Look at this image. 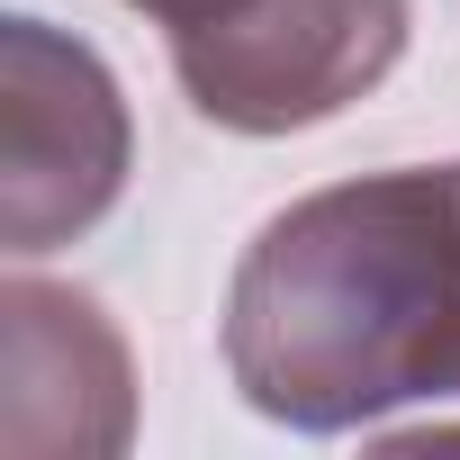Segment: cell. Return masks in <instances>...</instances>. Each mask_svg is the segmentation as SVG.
Returning <instances> with one entry per match:
<instances>
[{"instance_id": "obj_1", "label": "cell", "mask_w": 460, "mask_h": 460, "mask_svg": "<svg viewBox=\"0 0 460 460\" xmlns=\"http://www.w3.org/2000/svg\"><path fill=\"white\" fill-rule=\"evenodd\" d=\"M226 370L289 433H361L460 397V163L289 199L235 262Z\"/></svg>"}, {"instance_id": "obj_2", "label": "cell", "mask_w": 460, "mask_h": 460, "mask_svg": "<svg viewBox=\"0 0 460 460\" xmlns=\"http://www.w3.org/2000/svg\"><path fill=\"white\" fill-rule=\"evenodd\" d=\"M208 127L298 136L370 100L406 55V0H190L163 19Z\"/></svg>"}, {"instance_id": "obj_3", "label": "cell", "mask_w": 460, "mask_h": 460, "mask_svg": "<svg viewBox=\"0 0 460 460\" xmlns=\"http://www.w3.org/2000/svg\"><path fill=\"white\" fill-rule=\"evenodd\" d=\"M0 118H10V154H0V235L10 253H55L118 208L127 163H136V118L118 73L46 28V19H10L0 28Z\"/></svg>"}, {"instance_id": "obj_4", "label": "cell", "mask_w": 460, "mask_h": 460, "mask_svg": "<svg viewBox=\"0 0 460 460\" xmlns=\"http://www.w3.org/2000/svg\"><path fill=\"white\" fill-rule=\"evenodd\" d=\"M0 334H10V397H0V442L19 460H109L136 433V370L127 334L100 316V298L55 280L0 289Z\"/></svg>"}]
</instances>
